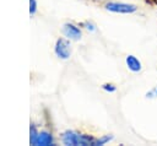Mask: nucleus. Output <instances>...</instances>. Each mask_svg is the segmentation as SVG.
Listing matches in <instances>:
<instances>
[{
	"mask_svg": "<svg viewBox=\"0 0 157 146\" xmlns=\"http://www.w3.org/2000/svg\"><path fill=\"white\" fill-rule=\"evenodd\" d=\"M125 61H126L128 67H129L131 71L137 72V71L141 70V61H140L136 56H134V55H128Z\"/></svg>",
	"mask_w": 157,
	"mask_h": 146,
	"instance_id": "nucleus-6",
	"label": "nucleus"
},
{
	"mask_svg": "<svg viewBox=\"0 0 157 146\" xmlns=\"http://www.w3.org/2000/svg\"><path fill=\"white\" fill-rule=\"evenodd\" d=\"M63 32H64L65 37H67L69 39H80V37H81V29L72 23H65Z\"/></svg>",
	"mask_w": 157,
	"mask_h": 146,
	"instance_id": "nucleus-5",
	"label": "nucleus"
},
{
	"mask_svg": "<svg viewBox=\"0 0 157 146\" xmlns=\"http://www.w3.org/2000/svg\"><path fill=\"white\" fill-rule=\"evenodd\" d=\"M146 97H147V98H155V97H157V87H155V88H152L151 91H148V92L146 93Z\"/></svg>",
	"mask_w": 157,
	"mask_h": 146,
	"instance_id": "nucleus-9",
	"label": "nucleus"
},
{
	"mask_svg": "<svg viewBox=\"0 0 157 146\" xmlns=\"http://www.w3.org/2000/svg\"><path fill=\"white\" fill-rule=\"evenodd\" d=\"M63 139V142L65 145H72V146H76V145H83V146H87V145H97V139L92 137V136H87V135H82V134H78V133H75V131H65L61 136Z\"/></svg>",
	"mask_w": 157,
	"mask_h": 146,
	"instance_id": "nucleus-1",
	"label": "nucleus"
},
{
	"mask_svg": "<svg viewBox=\"0 0 157 146\" xmlns=\"http://www.w3.org/2000/svg\"><path fill=\"white\" fill-rule=\"evenodd\" d=\"M31 144L33 145H54L53 141V136L49 133L42 131V133H37L36 129L32 126L31 129Z\"/></svg>",
	"mask_w": 157,
	"mask_h": 146,
	"instance_id": "nucleus-2",
	"label": "nucleus"
},
{
	"mask_svg": "<svg viewBox=\"0 0 157 146\" xmlns=\"http://www.w3.org/2000/svg\"><path fill=\"white\" fill-rule=\"evenodd\" d=\"M102 87H103V90H105V91H108V92H114V91H115V86L112 85V83H105V85H103Z\"/></svg>",
	"mask_w": 157,
	"mask_h": 146,
	"instance_id": "nucleus-10",
	"label": "nucleus"
},
{
	"mask_svg": "<svg viewBox=\"0 0 157 146\" xmlns=\"http://www.w3.org/2000/svg\"><path fill=\"white\" fill-rule=\"evenodd\" d=\"M112 139H113V136H104V137H102V139H97V145H103V144L108 142V141L112 140Z\"/></svg>",
	"mask_w": 157,
	"mask_h": 146,
	"instance_id": "nucleus-8",
	"label": "nucleus"
},
{
	"mask_svg": "<svg viewBox=\"0 0 157 146\" xmlns=\"http://www.w3.org/2000/svg\"><path fill=\"white\" fill-rule=\"evenodd\" d=\"M37 11V1L36 0H29V12L31 15H34Z\"/></svg>",
	"mask_w": 157,
	"mask_h": 146,
	"instance_id": "nucleus-7",
	"label": "nucleus"
},
{
	"mask_svg": "<svg viewBox=\"0 0 157 146\" xmlns=\"http://www.w3.org/2000/svg\"><path fill=\"white\" fill-rule=\"evenodd\" d=\"M85 25H86V26H87V27H86V28H87V29H91V31H94V26H93V25H92V23H90V22H86V23H85Z\"/></svg>",
	"mask_w": 157,
	"mask_h": 146,
	"instance_id": "nucleus-11",
	"label": "nucleus"
},
{
	"mask_svg": "<svg viewBox=\"0 0 157 146\" xmlns=\"http://www.w3.org/2000/svg\"><path fill=\"white\" fill-rule=\"evenodd\" d=\"M55 54L61 59H69V56L71 54L70 43L64 38L58 39L56 44H55Z\"/></svg>",
	"mask_w": 157,
	"mask_h": 146,
	"instance_id": "nucleus-4",
	"label": "nucleus"
},
{
	"mask_svg": "<svg viewBox=\"0 0 157 146\" xmlns=\"http://www.w3.org/2000/svg\"><path fill=\"white\" fill-rule=\"evenodd\" d=\"M108 11L119 12V13H131L137 10V7L132 4H124V2H107L104 6Z\"/></svg>",
	"mask_w": 157,
	"mask_h": 146,
	"instance_id": "nucleus-3",
	"label": "nucleus"
}]
</instances>
